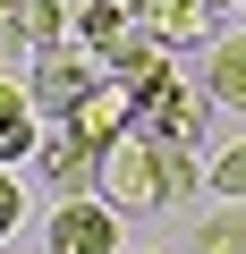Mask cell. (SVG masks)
Segmentation results:
<instances>
[{
  "label": "cell",
  "instance_id": "11",
  "mask_svg": "<svg viewBox=\"0 0 246 254\" xmlns=\"http://www.w3.org/2000/svg\"><path fill=\"white\" fill-rule=\"evenodd\" d=\"M128 26H136V0H85V9L68 17V34H77V43H85L93 60H102V51H110L119 34H128Z\"/></svg>",
  "mask_w": 246,
  "mask_h": 254
},
{
  "label": "cell",
  "instance_id": "6",
  "mask_svg": "<svg viewBox=\"0 0 246 254\" xmlns=\"http://www.w3.org/2000/svg\"><path fill=\"white\" fill-rule=\"evenodd\" d=\"M136 17H145L170 51H204V43L221 34V17L204 9V0H136Z\"/></svg>",
  "mask_w": 246,
  "mask_h": 254
},
{
  "label": "cell",
  "instance_id": "1",
  "mask_svg": "<svg viewBox=\"0 0 246 254\" xmlns=\"http://www.w3.org/2000/svg\"><path fill=\"white\" fill-rule=\"evenodd\" d=\"M187 187H204V178H195V161H187V144L145 136L136 119L102 144V195H110L119 212H162V203H170V195H187Z\"/></svg>",
  "mask_w": 246,
  "mask_h": 254
},
{
  "label": "cell",
  "instance_id": "15",
  "mask_svg": "<svg viewBox=\"0 0 246 254\" xmlns=\"http://www.w3.org/2000/svg\"><path fill=\"white\" fill-rule=\"evenodd\" d=\"M119 254H128V246H119Z\"/></svg>",
  "mask_w": 246,
  "mask_h": 254
},
{
  "label": "cell",
  "instance_id": "4",
  "mask_svg": "<svg viewBox=\"0 0 246 254\" xmlns=\"http://www.w3.org/2000/svg\"><path fill=\"white\" fill-rule=\"evenodd\" d=\"M128 119H136V93L119 85L110 68H102V76H93V85H85V93H77V102L60 110V127H68L77 144H93V153H102V144H110V136H119Z\"/></svg>",
  "mask_w": 246,
  "mask_h": 254
},
{
  "label": "cell",
  "instance_id": "2",
  "mask_svg": "<svg viewBox=\"0 0 246 254\" xmlns=\"http://www.w3.org/2000/svg\"><path fill=\"white\" fill-rule=\"evenodd\" d=\"M119 212L110 195H60L51 229H43V254H119Z\"/></svg>",
  "mask_w": 246,
  "mask_h": 254
},
{
  "label": "cell",
  "instance_id": "8",
  "mask_svg": "<svg viewBox=\"0 0 246 254\" xmlns=\"http://www.w3.org/2000/svg\"><path fill=\"white\" fill-rule=\"evenodd\" d=\"M102 68H110V76H119V85H128V93H136V85H153V76H162V68H170V43H162V34H153V26H145V17H136V26H128V34H119V43H110V51H102Z\"/></svg>",
  "mask_w": 246,
  "mask_h": 254
},
{
  "label": "cell",
  "instance_id": "13",
  "mask_svg": "<svg viewBox=\"0 0 246 254\" xmlns=\"http://www.w3.org/2000/svg\"><path fill=\"white\" fill-rule=\"evenodd\" d=\"M204 187H221V195H246V136L212 153V170H204Z\"/></svg>",
  "mask_w": 246,
  "mask_h": 254
},
{
  "label": "cell",
  "instance_id": "10",
  "mask_svg": "<svg viewBox=\"0 0 246 254\" xmlns=\"http://www.w3.org/2000/svg\"><path fill=\"white\" fill-rule=\"evenodd\" d=\"M43 170H51V187H60V195H93V187H102V153H93V144H77L68 127L43 144Z\"/></svg>",
  "mask_w": 246,
  "mask_h": 254
},
{
  "label": "cell",
  "instance_id": "9",
  "mask_svg": "<svg viewBox=\"0 0 246 254\" xmlns=\"http://www.w3.org/2000/svg\"><path fill=\"white\" fill-rule=\"evenodd\" d=\"M204 102L246 119V34H212L204 43Z\"/></svg>",
  "mask_w": 246,
  "mask_h": 254
},
{
  "label": "cell",
  "instance_id": "7",
  "mask_svg": "<svg viewBox=\"0 0 246 254\" xmlns=\"http://www.w3.org/2000/svg\"><path fill=\"white\" fill-rule=\"evenodd\" d=\"M43 153V119H34V85L0 68V161H26Z\"/></svg>",
  "mask_w": 246,
  "mask_h": 254
},
{
  "label": "cell",
  "instance_id": "14",
  "mask_svg": "<svg viewBox=\"0 0 246 254\" xmlns=\"http://www.w3.org/2000/svg\"><path fill=\"white\" fill-rule=\"evenodd\" d=\"M17 212H26V195H17V178H9V161H0V237L17 229Z\"/></svg>",
  "mask_w": 246,
  "mask_h": 254
},
{
  "label": "cell",
  "instance_id": "5",
  "mask_svg": "<svg viewBox=\"0 0 246 254\" xmlns=\"http://www.w3.org/2000/svg\"><path fill=\"white\" fill-rule=\"evenodd\" d=\"M93 76H102V60H93L85 43H43V51H34V76H26V85H34V110H68V102H77V93H85Z\"/></svg>",
  "mask_w": 246,
  "mask_h": 254
},
{
  "label": "cell",
  "instance_id": "12",
  "mask_svg": "<svg viewBox=\"0 0 246 254\" xmlns=\"http://www.w3.org/2000/svg\"><path fill=\"white\" fill-rule=\"evenodd\" d=\"M195 254H246V195H221V212H204Z\"/></svg>",
  "mask_w": 246,
  "mask_h": 254
},
{
  "label": "cell",
  "instance_id": "3",
  "mask_svg": "<svg viewBox=\"0 0 246 254\" xmlns=\"http://www.w3.org/2000/svg\"><path fill=\"white\" fill-rule=\"evenodd\" d=\"M136 127L162 136V144H195L204 136V93L178 85V68H162L153 85H136Z\"/></svg>",
  "mask_w": 246,
  "mask_h": 254
}]
</instances>
